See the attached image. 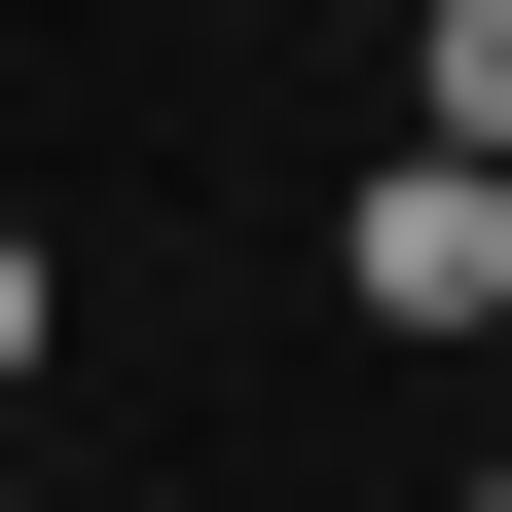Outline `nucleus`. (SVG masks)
Here are the masks:
<instances>
[{
  "mask_svg": "<svg viewBox=\"0 0 512 512\" xmlns=\"http://www.w3.org/2000/svg\"><path fill=\"white\" fill-rule=\"evenodd\" d=\"M330 293L366 330H512V147H366L330 183Z\"/></svg>",
  "mask_w": 512,
  "mask_h": 512,
  "instance_id": "1",
  "label": "nucleus"
},
{
  "mask_svg": "<svg viewBox=\"0 0 512 512\" xmlns=\"http://www.w3.org/2000/svg\"><path fill=\"white\" fill-rule=\"evenodd\" d=\"M403 147H512V0H439V37H403Z\"/></svg>",
  "mask_w": 512,
  "mask_h": 512,
  "instance_id": "2",
  "label": "nucleus"
},
{
  "mask_svg": "<svg viewBox=\"0 0 512 512\" xmlns=\"http://www.w3.org/2000/svg\"><path fill=\"white\" fill-rule=\"evenodd\" d=\"M0 403H37V220H0Z\"/></svg>",
  "mask_w": 512,
  "mask_h": 512,
  "instance_id": "3",
  "label": "nucleus"
},
{
  "mask_svg": "<svg viewBox=\"0 0 512 512\" xmlns=\"http://www.w3.org/2000/svg\"><path fill=\"white\" fill-rule=\"evenodd\" d=\"M476 512H512V476H476Z\"/></svg>",
  "mask_w": 512,
  "mask_h": 512,
  "instance_id": "4",
  "label": "nucleus"
}]
</instances>
